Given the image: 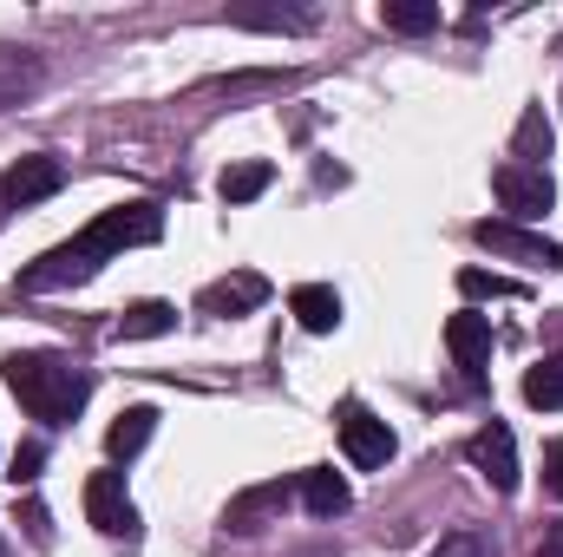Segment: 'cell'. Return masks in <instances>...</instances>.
<instances>
[{"label":"cell","instance_id":"obj_1","mask_svg":"<svg viewBox=\"0 0 563 557\" xmlns=\"http://www.w3.org/2000/svg\"><path fill=\"white\" fill-rule=\"evenodd\" d=\"M7 387H13V401L26 407L33 419H46V426H66V419H79L86 407V394H92V381L66 361V354H7Z\"/></svg>","mask_w":563,"mask_h":557},{"label":"cell","instance_id":"obj_2","mask_svg":"<svg viewBox=\"0 0 563 557\" xmlns=\"http://www.w3.org/2000/svg\"><path fill=\"white\" fill-rule=\"evenodd\" d=\"M157 237H164V210H157L151 197L119 204V210H106L99 223H86V230H79V243H86L99 263H112L119 250H144V243H157Z\"/></svg>","mask_w":563,"mask_h":557},{"label":"cell","instance_id":"obj_3","mask_svg":"<svg viewBox=\"0 0 563 557\" xmlns=\"http://www.w3.org/2000/svg\"><path fill=\"white\" fill-rule=\"evenodd\" d=\"M86 518H92L106 538H125V545L139 538V505H132V492H125V472L106 466V472L86 479Z\"/></svg>","mask_w":563,"mask_h":557},{"label":"cell","instance_id":"obj_4","mask_svg":"<svg viewBox=\"0 0 563 557\" xmlns=\"http://www.w3.org/2000/svg\"><path fill=\"white\" fill-rule=\"evenodd\" d=\"M92 276H99V256L73 237V243L46 250L33 270H20V295H53V288H73V282H92Z\"/></svg>","mask_w":563,"mask_h":557},{"label":"cell","instance_id":"obj_5","mask_svg":"<svg viewBox=\"0 0 563 557\" xmlns=\"http://www.w3.org/2000/svg\"><path fill=\"white\" fill-rule=\"evenodd\" d=\"M492 190H498V204L511 210V223H525V217H544V210L558 204V184H551V171H531V164H498V171H492Z\"/></svg>","mask_w":563,"mask_h":557},{"label":"cell","instance_id":"obj_6","mask_svg":"<svg viewBox=\"0 0 563 557\" xmlns=\"http://www.w3.org/2000/svg\"><path fill=\"white\" fill-rule=\"evenodd\" d=\"M472 237L492 250V256H511V263H544V270H563V243L551 237H531L525 223H511V217H485V223H472Z\"/></svg>","mask_w":563,"mask_h":557},{"label":"cell","instance_id":"obj_7","mask_svg":"<svg viewBox=\"0 0 563 557\" xmlns=\"http://www.w3.org/2000/svg\"><path fill=\"white\" fill-rule=\"evenodd\" d=\"M341 446H347V459L361 466V472H374V466H387L394 459V426L387 419H374L361 401H341Z\"/></svg>","mask_w":563,"mask_h":557},{"label":"cell","instance_id":"obj_8","mask_svg":"<svg viewBox=\"0 0 563 557\" xmlns=\"http://www.w3.org/2000/svg\"><path fill=\"white\" fill-rule=\"evenodd\" d=\"M465 459L498 485V492H518V439H511V426H478L472 439H465Z\"/></svg>","mask_w":563,"mask_h":557},{"label":"cell","instance_id":"obj_9","mask_svg":"<svg viewBox=\"0 0 563 557\" xmlns=\"http://www.w3.org/2000/svg\"><path fill=\"white\" fill-rule=\"evenodd\" d=\"M59 184H66V164H59V157H46V151H40V157H20V164L0 177V204H7V210H26V204H46Z\"/></svg>","mask_w":563,"mask_h":557},{"label":"cell","instance_id":"obj_10","mask_svg":"<svg viewBox=\"0 0 563 557\" xmlns=\"http://www.w3.org/2000/svg\"><path fill=\"white\" fill-rule=\"evenodd\" d=\"M40 86H46V59L26 53V46H0V112L26 106Z\"/></svg>","mask_w":563,"mask_h":557},{"label":"cell","instance_id":"obj_11","mask_svg":"<svg viewBox=\"0 0 563 557\" xmlns=\"http://www.w3.org/2000/svg\"><path fill=\"white\" fill-rule=\"evenodd\" d=\"M445 348H452V361H459L465 374H478V368L492 361V321L472 315V308H459V315L445 321Z\"/></svg>","mask_w":563,"mask_h":557},{"label":"cell","instance_id":"obj_12","mask_svg":"<svg viewBox=\"0 0 563 557\" xmlns=\"http://www.w3.org/2000/svg\"><path fill=\"white\" fill-rule=\"evenodd\" d=\"M269 302V282L263 276H230V282H210L203 295H197V315H243V308H263Z\"/></svg>","mask_w":563,"mask_h":557},{"label":"cell","instance_id":"obj_13","mask_svg":"<svg viewBox=\"0 0 563 557\" xmlns=\"http://www.w3.org/2000/svg\"><path fill=\"white\" fill-rule=\"evenodd\" d=\"M288 308H295V321H301L308 335H334V328H341V295H334L328 282H301V288L288 295Z\"/></svg>","mask_w":563,"mask_h":557},{"label":"cell","instance_id":"obj_14","mask_svg":"<svg viewBox=\"0 0 563 557\" xmlns=\"http://www.w3.org/2000/svg\"><path fill=\"white\" fill-rule=\"evenodd\" d=\"M301 505H308L314 518H341V512L354 505V492H347V479H341L334 466H314V472H301Z\"/></svg>","mask_w":563,"mask_h":557},{"label":"cell","instance_id":"obj_15","mask_svg":"<svg viewBox=\"0 0 563 557\" xmlns=\"http://www.w3.org/2000/svg\"><path fill=\"white\" fill-rule=\"evenodd\" d=\"M151 433H157V407H125V414L106 426V452L125 466V459H139L144 446H151Z\"/></svg>","mask_w":563,"mask_h":557},{"label":"cell","instance_id":"obj_16","mask_svg":"<svg viewBox=\"0 0 563 557\" xmlns=\"http://www.w3.org/2000/svg\"><path fill=\"white\" fill-rule=\"evenodd\" d=\"M551 119H544V106H525V119H518V139H511V164H531V171H544V157H551Z\"/></svg>","mask_w":563,"mask_h":557},{"label":"cell","instance_id":"obj_17","mask_svg":"<svg viewBox=\"0 0 563 557\" xmlns=\"http://www.w3.org/2000/svg\"><path fill=\"white\" fill-rule=\"evenodd\" d=\"M230 20L250 26V33H308L314 7H230Z\"/></svg>","mask_w":563,"mask_h":557},{"label":"cell","instance_id":"obj_18","mask_svg":"<svg viewBox=\"0 0 563 557\" xmlns=\"http://www.w3.org/2000/svg\"><path fill=\"white\" fill-rule=\"evenodd\" d=\"M276 505H288V485H282V479H269V485H256V492L230 499L223 525H230V532H256V525H263V512H276Z\"/></svg>","mask_w":563,"mask_h":557},{"label":"cell","instance_id":"obj_19","mask_svg":"<svg viewBox=\"0 0 563 557\" xmlns=\"http://www.w3.org/2000/svg\"><path fill=\"white\" fill-rule=\"evenodd\" d=\"M269 184H276V164H263V157H250V164H230V171L217 177L223 204H256V197H263Z\"/></svg>","mask_w":563,"mask_h":557},{"label":"cell","instance_id":"obj_20","mask_svg":"<svg viewBox=\"0 0 563 557\" xmlns=\"http://www.w3.org/2000/svg\"><path fill=\"white\" fill-rule=\"evenodd\" d=\"M177 328V308L170 302H132L125 315H119V341H157V335H170Z\"/></svg>","mask_w":563,"mask_h":557},{"label":"cell","instance_id":"obj_21","mask_svg":"<svg viewBox=\"0 0 563 557\" xmlns=\"http://www.w3.org/2000/svg\"><path fill=\"white\" fill-rule=\"evenodd\" d=\"M525 401H531L538 414H558V407H563V354H551L544 368H531V374H525Z\"/></svg>","mask_w":563,"mask_h":557},{"label":"cell","instance_id":"obj_22","mask_svg":"<svg viewBox=\"0 0 563 557\" xmlns=\"http://www.w3.org/2000/svg\"><path fill=\"white\" fill-rule=\"evenodd\" d=\"M380 26L387 33H432L439 26V7L432 0H387L380 7Z\"/></svg>","mask_w":563,"mask_h":557},{"label":"cell","instance_id":"obj_23","mask_svg":"<svg viewBox=\"0 0 563 557\" xmlns=\"http://www.w3.org/2000/svg\"><path fill=\"white\" fill-rule=\"evenodd\" d=\"M459 295L465 302H492V295H525L511 276H492V270H459Z\"/></svg>","mask_w":563,"mask_h":557},{"label":"cell","instance_id":"obj_24","mask_svg":"<svg viewBox=\"0 0 563 557\" xmlns=\"http://www.w3.org/2000/svg\"><path fill=\"white\" fill-rule=\"evenodd\" d=\"M426 557H492V538H485V532H472V525H459V532H445Z\"/></svg>","mask_w":563,"mask_h":557},{"label":"cell","instance_id":"obj_25","mask_svg":"<svg viewBox=\"0 0 563 557\" xmlns=\"http://www.w3.org/2000/svg\"><path fill=\"white\" fill-rule=\"evenodd\" d=\"M13 518L26 525V538H33L40 551L53 545V518H46V505H40V499H20V505H13Z\"/></svg>","mask_w":563,"mask_h":557},{"label":"cell","instance_id":"obj_26","mask_svg":"<svg viewBox=\"0 0 563 557\" xmlns=\"http://www.w3.org/2000/svg\"><path fill=\"white\" fill-rule=\"evenodd\" d=\"M40 466H46V446H40V439H26V446L13 452V472H7V479H13V485H33V479H40Z\"/></svg>","mask_w":563,"mask_h":557},{"label":"cell","instance_id":"obj_27","mask_svg":"<svg viewBox=\"0 0 563 557\" xmlns=\"http://www.w3.org/2000/svg\"><path fill=\"white\" fill-rule=\"evenodd\" d=\"M544 485L563 499V439H551V452H544Z\"/></svg>","mask_w":563,"mask_h":557},{"label":"cell","instance_id":"obj_28","mask_svg":"<svg viewBox=\"0 0 563 557\" xmlns=\"http://www.w3.org/2000/svg\"><path fill=\"white\" fill-rule=\"evenodd\" d=\"M538 557H563V532H558V538H544V545H538Z\"/></svg>","mask_w":563,"mask_h":557},{"label":"cell","instance_id":"obj_29","mask_svg":"<svg viewBox=\"0 0 563 557\" xmlns=\"http://www.w3.org/2000/svg\"><path fill=\"white\" fill-rule=\"evenodd\" d=\"M0 223H7V204H0Z\"/></svg>","mask_w":563,"mask_h":557},{"label":"cell","instance_id":"obj_30","mask_svg":"<svg viewBox=\"0 0 563 557\" xmlns=\"http://www.w3.org/2000/svg\"><path fill=\"white\" fill-rule=\"evenodd\" d=\"M0 557H7V538H0Z\"/></svg>","mask_w":563,"mask_h":557}]
</instances>
